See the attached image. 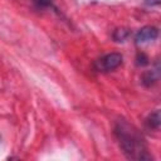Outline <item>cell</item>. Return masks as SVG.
I'll list each match as a JSON object with an SVG mask.
<instances>
[{
  "instance_id": "6da1fadb",
  "label": "cell",
  "mask_w": 161,
  "mask_h": 161,
  "mask_svg": "<svg viewBox=\"0 0 161 161\" xmlns=\"http://www.w3.org/2000/svg\"><path fill=\"white\" fill-rule=\"evenodd\" d=\"M114 135L127 157L133 160L150 158L145 140L136 127L126 121H118L114 126Z\"/></svg>"
},
{
  "instance_id": "7a4b0ae2",
  "label": "cell",
  "mask_w": 161,
  "mask_h": 161,
  "mask_svg": "<svg viewBox=\"0 0 161 161\" xmlns=\"http://www.w3.org/2000/svg\"><path fill=\"white\" fill-rule=\"evenodd\" d=\"M121 63H122V55L119 53H109L94 62V69L102 73H107L118 68Z\"/></svg>"
},
{
  "instance_id": "3957f363",
  "label": "cell",
  "mask_w": 161,
  "mask_h": 161,
  "mask_svg": "<svg viewBox=\"0 0 161 161\" xmlns=\"http://www.w3.org/2000/svg\"><path fill=\"white\" fill-rule=\"evenodd\" d=\"M158 35V30L155 26H143L142 29H140L135 36V40L137 44H143V43H148L152 42L157 38Z\"/></svg>"
},
{
  "instance_id": "277c9868",
  "label": "cell",
  "mask_w": 161,
  "mask_h": 161,
  "mask_svg": "<svg viewBox=\"0 0 161 161\" xmlns=\"http://www.w3.org/2000/svg\"><path fill=\"white\" fill-rule=\"evenodd\" d=\"M147 125L155 130H157L160 127V112L158 111H155L153 113L150 114V117L147 118Z\"/></svg>"
},
{
  "instance_id": "5b68a950",
  "label": "cell",
  "mask_w": 161,
  "mask_h": 161,
  "mask_svg": "<svg viewBox=\"0 0 161 161\" xmlns=\"http://www.w3.org/2000/svg\"><path fill=\"white\" fill-rule=\"evenodd\" d=\"M128 36H130V30L123 29V28L117 29V30L114 31V34H113V38H114L116 42H125Z\"/></svg>"
},
{
  "instance_id": "8992f818",
  "label": "cell",
  "mask_w": 161,
  "mask_h": 161,
  "mask_svg": "<svg viewBox=\"0 0 161 161\" xmlns=\"http://www.w3.org/2000/svg\"><path fill=\"white\" fill-rule=\"evenodd\" d=\"M145 3H146V5H148V6H156V5L160 4V0H146Z\"/></svg>"
},
{
  "instance_id": "52a82bcc",
  "label": "cell",
  "mask_w": 161,
  "mask_h": 161,
  "mask_svg": "<svg viewBox=\"0 0 161 161\" xmlns=\"http://www.w3.org/2000/svg\"><path fill=\"white\" fill-rule=\"evenodd\" d=\"M43 1H47V0H43Z\"/></svg>"
}]
</instances>
